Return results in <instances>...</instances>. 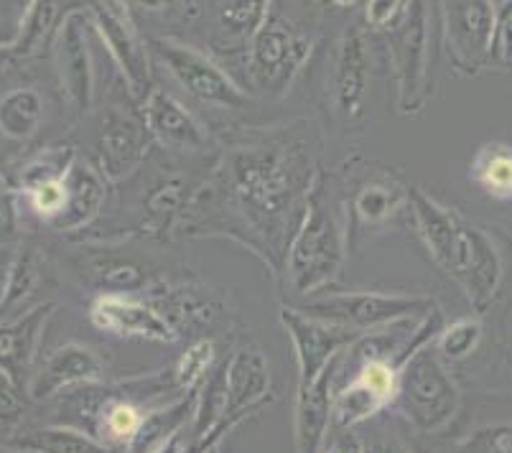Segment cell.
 Here are the masks:
<instances>
[{"mask_svg": "<svg viewBox=\"0 0 512 453\" xmlns=\"http://www.w3.org/2000/svg\"><path fill=\"white\" fill-rule=\"evenodd\" d=\"M319 171L309 130L242 140L209 171L181 227L225 219L227 237L253 250L281 283L288 245Z\"/></svg>", "mask_w": 512, "mask_h": 453, "instance_id": "obj_1", "label": "cell"}, {"mask_svg": "<svg viewBox=\"0 0 512 453\" xmlns=\"http://www.w3.org/2000/svg\"><path fill=\"white\" fill-rule=\"evenodd\" d=\"M349 207L334 176L319 171L291 237L281 283L291 296L314 298L339 280L349 250Z\"/></svg>", "mask_w": 512, "mask_h": 453, "instance_id": "obj_2", "label": "cell"}, {"mask_svg": "<svg viewBox=\"0 0 512 453\" xmlns=\"http://www.w3.org/2000/svg\"><path fill=\"white\" fill-rule=\"evenodd\" d=\"M431 342L418 344L406 362L400 364L398 395H395L400 415L421 433L444 431L462 405L459 385L449 375L444 359L436 354Z\"/></svg>", "mask_w": 512, "mask_h": 453, "instance_id": "obj_3", "label": "cell"}, {"mask_svg": "<svg viewBox=\"0 0 512 453\" xmlns=\"http://www.w3.org/2000/svg\"><path fill=\"white\" fill-rule=\"evenodd\" d=\"M276 3V0H273ZM314 36L276 6L248 44V82L265 97H283L309 62Z\"/></svg>", "mask_w": 512, "mask_h": 453, "instance_id": "obj_4", "label": "cell"}, {"mask_svg": "<svg viewBox=\"0 0 512 453\" xmlns=\"http://www.w3.org/2000/svg\"><path fill=\"white\" fill-rule=\"evenodd\" d=\"M299 308L316 319L370 334L403 321H421L434 311L436 303L434 298L418 293L324 291L314 298H306Z\"/></svg>", "mask_w": 512, "mask_h": 453, "instance_id": "obj_5", "label": "cell"}, {"mask_svg": "<svg viewBox=\"0 0 512 453\" xmlns=\"http://www.w3.org/2000/svg\"><path fill=\"white\" fill-rule=\"evenodd\" d=\"M444 273L462 288L474 314L482 316L500 293L505 280V260L490 232H484L464 217Z\"/></svg>", "mask_w": 512, "mask_h": 453, "instance_id": "obj_6", "label": "cell"}, {"mask_svg": "<svg viewBox=\"0 0 512 453\" xmlns=\"http://www.w3.org/2000/svg\"><path fill=\"white\" fill-rule=\"evenodd\" d=\"M153 51L166 64L171 77L184 87L186 95H192L202 105L240 110L253 100V95L242 90L237 79H232V74H227L212 56L194 46L174 39H158L153 41Z\"/></svg>", "mask_w": 512, "mask_h": 453, "instance_id": "obj_7", "label": "cell"}, {"mask_svg": "<svg viewBox=\"0 0 512 453\" xmlns=\"http://www.w3.org/2000/svg\"><path fill=\"white\" fill-rule=\"evenodd\" d=\"M388 34V51L398 82V107L403 115L421 110L428 87V6L411 0Z\"/></svg>", "mask_w": 512, "mask_h": 453, "instance_id": "obj_8", "label": "cell"}, {"mask_svg": "<svg viewBox=\"0 0 512 453\" xmlns=\"http://www.w3.org/2000/svg\"><path fill=\"white\" fill-rule=\"evenodd\" d=\"M278 319H281L286 336L291 339L293 357H296V367H299V385L314 382L339 354L347 352L352 344L365 336L362 331L316 319L299 306H283Z\"/></svg>", "mask_w": 512, "mask_h": 453, "instance_id": "obj_9", "label": "cell"}, {"mask_svg": "<svg viewBox=\"0 0 512 453\" xmlns=\"http://www.w3.org/2000/svg\"><path fill=\"white\" fill-rule=\"evenodd\" d=\"M90 23L123 72L130 95L146 97L153 90L151 59H148V49L138 34V28L133 26L128 3L125 0H100L92 8Z\"/></svg>", "mask_w": 512, "mask_h": 453, "instance_id": "obj_10", "label": "cell"}, {"mask_svg": "<svg viewBox=\"0 0 512 453\" xmlns=\"http://www.w3.org/2000/svg\"><path fill=\"white\" fill-rule=\"evenodd\" d=\"M151 146L153 140L143 120L123 110H107L97 130L92 163L105 176L107 184H123L146 166Z\"/></svg>", "mask_w": 512, "mask_h": 453, "instance_id": "obj_11", "label": "cell"}, {"mask_svg": "<svg viewBox=\"0 0 512 453\" xmlns=\"http://www.w3.org/2000/svg\"><path fill=\"white\" fill-rule=\"evenodd\" d=\"M90 321L95 329L125 339H148L158 344H176L181 339L174 324L138 293H97L90 303Z\"/></svg>", "mask_w": 512, "mask_h": 453, "instance_id": "obj_12", "label": "cell"}, {"mask_svg": "<svg viewBox=\"0 0 512 453\" xmlns=\"http://www.w3.org/2000/svg\"><path fill=\"white\" fill-rule=\"evenodd\" d=\"M54 59L62 92L77 115H87L95 102V67L87 44L85 11H69L54 36Z\"/></svg>", "mask_w": 512, "mask_h": 453, "instance_id": "obj_13", "label": "cell"}, {"mask_svg": "<svg viewBox=\"0 0 512 453\" xmlns=\"http://www.w3.org/2000/svg\"><path fill=\"white\" fill-rule=\"evenodd\" d=\"M143 123L156 146L181 156H199L212 148L209 133L194 112L169 92L153 87L143 105Z\"/></svg>", "mask_w": 512, "mask_h": 453, "instance_id": "obj_14", "label": "cell"}, {"mask_svg": "<svg viewBox=\"0 0 512 453\" xmlns=\"http://www.w3.org/2000/svg\"><path fill=\"white\" fill-rule=\"evenodd\" d=\"M446 41L462 67H479L492 59L495 8L492 0H441Z\"/></svg>", "mask_w": 512, "mask_h": 453, "instance_id": "obj_15", "label": "cell"}, {"mask_svg": "<svg viewBox=\"0 0 512 453\" xmlns=\"http://www.w3.org/2000/svg\"><path fill=\"white\" fill-rule=\"evenodd\" d=\"M367 90H370V51L360 31L342 36L334 51L332 74H329V97L337 118L344 123H357L365 112Z\"/></svg>", "mask_w": 512, "mask_h": 453, "instance_id": "obj_16", "label": "cell"}, {"mask_svg": "<svg viewBox=\"0 0 512 453\" xmlns=\"http://www.w3.org/2000/svg\"><path fill=\"white\" fill-rule=\"evenodd\" d=\"M105 380V364L85 344H62L36 364L29 382V395L36 400L57 398L62 392L100 385Z\"/></svg>", "mask_w": 512, "mask_h": 453, "instance_id": "obj_17", "label": "cell"}, {"mask_svg": "<svg viewBox=\"0 0 512 453\" xmlns=\"http://www.w3.org/2000/svg\"><path fill=\"white\" fill-rule=\"evenodd\" d=\"M342 354L314 382L299 385L296 415H293L296 453H324L334 418V387H337L334 382H337L339 367H342Z\"/></svg>", "mask_w": 512, "mask_h": 453, "instance_id": "obj_18", "label": "cell"}, {"mask_svg": "<svg viewBox=\"0 0 512 453\" xmlns=\"http://www.w3.org/2000/svg\"><path fill=\"white\" fill-rule=\"evenodd\" d=\"M204 179L197 181L181 171H166L153 179L141 199V230L146 235L166 237L181 227Z\"/></svg>", "mask_w": 512, "mask_h": 453, "instance_id": "obj_19", "label": "cell"}, {"mask_svg": "<svg viewBox=\"0 0 512 453\" xmlns=\"http://www.w3.org/2000/svg\"><path fill=\"white\" fill-rule=\"evenodd\" d=\"M54 303H39L18 314L16 319L0 321V370L6 372L18 387H29L36 370L41 336L54 314Z\"/></svg>", "mask_w": 512, "mask_h": 453, "instance_id": "obj_20", "label": "cell"}, {"mask_svg": "<svg viewBox=\"0 0 512 453\" xmlns=\"http://www.w3.org/2000/svg\"><path fill=\"white\" fill-rule=\"evenodd\" d=\"M225 420H248L271 400V364L260 347H240L225 362Z\"/></svg>", "mask_w": 512, "mask_h": 453, "instance_id": "obj_21", "label": "cell"}, {"mask_svg": "<svg viewBox=\"0 0 512 453\" xmlns=\"http://www.w3.org/2000/svg\"><path fill=\"white\" fill-rule=\"evenodd\" d=\"M107 179L87 158H74L67 171V209L54 224L57 232H79L90 227L107 204Z\"/></svg>", "mask_w": 512, "mask_h": 453, "instance_id": "obj_22", "label": "cell"}, {"mask_svg": "<svg viewBox=\"0 0 512 453\" xmlns=\"http://www.w3.org/2000/svg\"><path fill=\"white\" fill-rule=\"evenodd\" d=\"M408 199H411V186L400 184L390 174H380L360 184L352 199H347L349 222L365 230L388 227L400 212H408Z\"/></svg>", "mask_w": 512, "mask_h": 453, "instance_id": "obj_23", "label": "cell"}, {"mask_svg": "<svg viewBox=\"0 0 512 453\" xmlns=\"http://www.w3.org/2000/svg\"><path fill=\"white\" fill-rule=\"evenodd\" d=\"M85 273L100 293H146L156 283L146 265L130 252L100 247L85 260Z\"/></svg>", "mask_w": 512, "mask_h": 453, "instance_id": "obj_24", "label": "cell"}, {"mask_svg": "<svg viewBox=\"0 0 512 453\" xmlns=\"http://www.w3.org/2000/svg\"><path fill=\"white\" fill-rule=\"evenodd\" d=\"M273 0H214L217 41L230 49L248 46L268 18Z\"/></svg>", "mask_w": 512, "mask_h": 453, "instance_id": "obj_25", "label": "cell"}, {"mask_svg": "<svg viewBox=\"0 0 512 453\" xmlns=\"http://www.w3.org/2000/svg\"><path fill=\"white\" fill-rule=\"evenodd\" d=\"M469 181L495 202H512V146L510 143H484L469 163Z\"/></svg>", "mask_w": 512, "mask_h": 453, "instance_id": "obj_26", "label": "cell"}, {"mask_svg": "<svg viewBox=\"0 0 512 453\" xmlns=\"http://www.w3.org/2000/svg\"><path fill=\"white\" fill-rule=\"evenodd\" d=\"M41 283V263L39 252L34 245H21L13 255L11 265L6 270V280H3V291H0V321L16 319L23 314V308L31 298L36 296Z\"/></svg>", "mask_w": 512, "mask_h": 453, "instance_id": "obj_27", "label": "cell"}, {"mask_svg": "<svg viewBox=\"0 0 512 453\" xmlns=\"http://www.w3.org/2000/svg\"><path fill=\"white\" fill-rule=\"evenodd\" d=\"M13 448L26 453H118L113 446L102 443L90 431L72 426H51L26 431L11 441Z\"/></svg>", "mask_w": 512, "mask_h": 453, "instance_id": "obj_28", "label": "cell"}, {"mask_svg": "<svg viewBox=\"0 0 512 453\" xmlns=\"http://www.w3.org/2000/svg\"><path fill=\"white\" fill-rule=\"evenodd\" d=\"M146 420L148 413H143L141 405L130 403L125 398H110L95 408L92 436H97L107 446L128 448L130 443L141 436Z\"/></svg>", "mask_w": 512, "mask_h": 453, "instance_id": "obj_29", "label": "cell"}, {"mask_svg": "<svg viewBox=\"0 0 512 453\" xmlns=\"http://www.w3.org/2000/svg\"><path fill=\"white\" fill-rule=\"evenodd\" d=\"M44 120V97L34 87H16L0 97V133L8 140L26 143Z\"/></svg>", "mask_w": 512, "mask_h": 453, "instance_id": "obj_30", "label": "cell"}, {"mask_svg": "<svg viewBox=\"0 0 512 453\" xmlns=\"http://www.w3.org/2000/svg\"><path fill=\"white\" fill-rule=\"evenodd\" d=\"M214 359H217V344L212 339H197L184 349L174 367V385L184 392L186 398H192L194 392L202 390V385L217 367Z\"/></svg>", "mask_w": 512, "mask_h": 453, "instance_id": "obj_31", "label": "cell"}, {"mask_svg": "<svg viewBox=\"0 0 512 453\" xmlns=\"http://www.w3.org/2000/svg\"><path fill=\"white\" fill-rule=\"evenodd\" d=\"M482 336V319L477 314L462 316V319L441 326L434 339V349L444 362H459V359H467L469 354L477 352V347L482 344Z\"/></svg>", "mask_w": 512, "mask_h": 453, "instance_id": "obj_32", "label": "cell"}, {"mask_svg": "<svg viewBox=\"0 0 512 453\" xmlns=\"http://www.w3.org/2000/svg\"><path fill=\"white\" fill-rule=\"evenodd\" d=\"M54 21H57L54 0H29L26 13L21 18V26L16 28V36H13L11 49L18 56H29L39 51L46 36L51 34V28H54Z\"/></svg>", "mask_w": 512, "mask_h": 453, "instance_id": "obj_33", "label": "cell"}, {"mask_svg": "<svg viewBox=\"0 0 512 453\" xmlns=\"http://www.w3.org/2000/svg\"><path fill=\"white\" fill-rule=\"evenodd\" d=\"M451 453H512V423H492L467 433Z\"/></svg>", "mask_w": 512, "mask_h": 453, "instance_id": "obj_34", "label": "cell"}, {"mask_svg": "<svg viewBox=\"0 0 512 453\" xmlns=\"http://www.w3.org/2000/svg\"><path fill=\"white\" fill-rule=\"evenodd\" d=\"M21 222H18V202L11 181L0 171V250L13 247L21 237Z\"/></svg>", "mask_w": 512, "mask_h": 453, "instance_id": "obj_35", "label": "cell"}, {"mask_svg": "<svg viewBox=\"0 0 512 453\" xmlns=\"http://www.w3.org/2000/svg\"><path fill=\"white\" fill-rule=\"evenodd\" d=\"M495 8V36H492V59L512 64V0H492Z\"/></svg>", "mask_w": 512, "mask_h": 453, "instance_id": "obj_36", "label": "cell"}, {"mask_svg": "<svg viewBox=\"0 0 512 453\" xmlns=\"http://www.w3.org/2000/svg\"><path fill=\"white\" fill-rule=\"evenodd\" d=\"M411 0H367L365 21L375 31H390L403 18Z\"/></svg>", "mask_w": 512, "mask_h": 453, "instance_id": "obj_37", "label": "cell"}, {"mask_svg": "<svg viewBox=\"0 0 512 453\" xmlns=\"http://www.w3.org/2000/svg\"><path fill=\"white\" fill-rule=\"evenodd\" d=\"M362 453H411L408 443L385 426H372L357 436Z\"/></svg>", "mask_w": 512, "mask_h": 453, "instance_id": "obj_38", "label": "cell"}, {"mask_svg": "<svg viewBox=\"0 0 512 453\" xmlns=\"http://www.w3.org/2000/svg\"><path fill=\"white\" fill-rule=\"evenodd\" d=\"M23 387H18L6 372L0 370V423L13 426L26 413V400H23Z\"/></svg>", "mask_w": 512, "mask_h": 453, "instance_id": "obj_39", "label": "cell"}, {"mask_svg": "<svg viewBox=\"0 0 512 453\" xmlns=\"http://www.w3.org/2000/svg\"><path fill=\"white\" fill-rule=\"evenodd\" d=\"M125 3H133V6H141L143 11H171V8L179 6V0H125Z\"/></svg>", "mask_w": 512, "mask_h": 453, "instance_id": "obj_40", "label": "cell"}, {"mask_svg": "<svg viewBox=\"0 0 512 453\" xmlns=\"http://www.w3.org/2000/svg\"><path fill=\"white\" fill-rule=\"evenodd\" d=\"M13 36H16V31L6 34V28H3V23H0V51L6 49V46L13 44Z\"/></svg>", "mask_w": 512, "mask_h": 453, "instance_id": "obj_41", "label": "cell"}, {"mask_svg": "<svg viewBox=\"0 0 512 453\" xmlns=\"http://www.w3.org/2000/svg\"><path fill=\"white\" fill-rule=\"evenodd\" d=\"M222 441H217V443H212V446H209L207 448V451H204V453H222Z\"/></svg>", "mask_w": 512, "mask_h": 453, "instance_id": "obj_42", "label": "cell"}, {"mask_svg": "<svg viewBox=\"0 0 512 453\" xmlns=\"http://www.w3.org/2000/svg\"><path fill=\"white\" fill-rule=\"evenodd\" d=\"M0 453H26L21 448H13V446H0Z\"/></svg>", "mask_w": 512, "mask_h": 453, "instance_id": "obj_43", "label": "cell"}, {"mask_svg": "<svg viewBox=\"0 0 512 453\" xmlns=\"http://www.w3.org/2000/svg\"><path fill=\"white\" fill-rule=\"evenodd\" d=\"M319 3H327V0H319Z\"/></svg>", "mask_w": 512, "mask_h": 453, "instance_id": "obj_44", "label": "cell"}]
</instances>
